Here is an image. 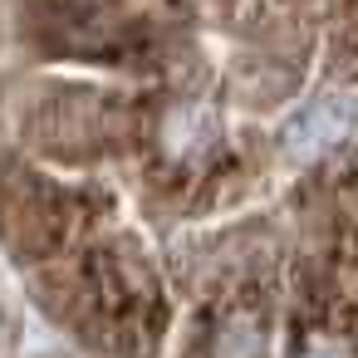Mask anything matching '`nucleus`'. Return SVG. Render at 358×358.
<instances>
[{
  "label": "nucleus",
  "mask_w": 358,
  "mask_h": 358,
  "mask_svg": "<svg viewBox=\"0 0 358 358\" xmlns=\"http://www.w3.org/2000/svg\"><path fill=\"white\" fill-rule=\"evenodd\" d=\"M348 128H353V108L348 103H314V108H304L289 128H285V152L289 157H314V152H324V148H334L338 138H348Z\"/></svg>",
  "instance_id": "nucleus-1"
},
{
  "label": "nucleus",
  "mask_w": 358,
  "mask_h": 358,
  "mask_svg": "<svg viewBox=\"0 0 358 358\" xmlns=\"http://www.w3.org/2000/svg\"><path fill=\"white\" fill-rule=\"evenodd\" d=\"M299 358H343V353H338L334 343H309V348H304Z\"/></svg>",
  "instance_id": "nucleus-3"
},
{
  "label": "nucleus",
  "mask_w": 358,
  "mask_h": 358,
  "mask_svg": "<svg viewBox=\"0 0 358 358\" xmlns=\"http://www.w3.org/2000/svg\"><path fill=\"white\" fill-rule=\"evenodd\" d=\"M216 358H260L265 353V329L255 314H231L221 329H216Z\"/></svg>",
  "instance_id": "nucleus-2"
}]
</instances>
